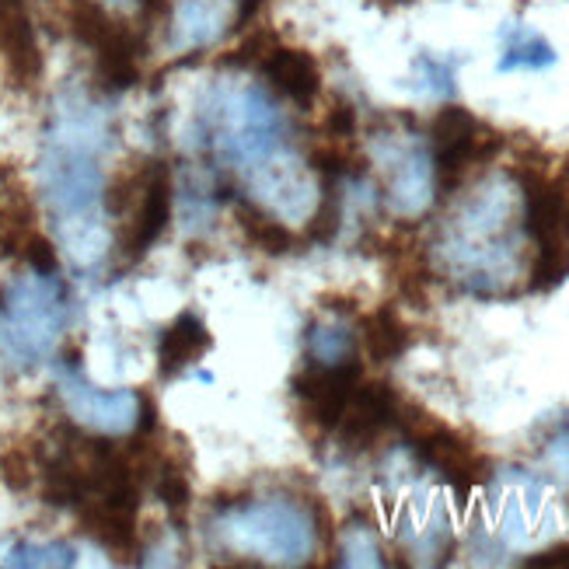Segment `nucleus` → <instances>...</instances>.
I'll return each mask as SVG.
<instances>
[{
  "label": "nucleus",
  "instance_id": "f257e3e1",
  "mask_svg": "<svg viewBox=\"0 0 569 569\" xmlns=\"http://www.w3.org/2000/svg\"><path fill=\"white\" fill-rule=\"evenodd\" d=\"M513 207L503 192L479 196L458 217L451 238L443 241V259L472 293H492V280H510L513 249Z\"/></svg>",
  "mask_w": 569,
  "mask_h": 569
},
{
  "label": "nucleus",
  "instance_id": "f03ea898",
  "mask_svg": "<svg viewBox=\"0 0 569 569\" xmlns=\"http://www.w3.org/2000/svg\"><path fill=\"white\" fill-rule=\"evenodd\" d=\"M67 326V293L53 273L18 277L0 293V353L29 370L42 363Z\"/></svg>",
  "mask_w": 569,
  "mask_h": 569
},
{
  "label": "nucleus",
  "instance_id": "7ed1b4c3",
  "mask_svg": "<svg viewBox=\"0 0 569 569\" xmlns=\"http://www.w3.org/2000/svg\"><path fill=\"white\" fill-rule=\"evenodd\" d=\"M203 116L210 119V140L217 143V151L234 161L273 154L287 140L283 112L259 88L217 91L213 106L203 109Z\"/></svg>",
  "mask_w": 569,
  "mask_h": 569
},
{
  "label": "nucleus",
  "instance_id": "20e7f679",
  "mask_svg": "<svg viewBox=\"0 0 569 569\" xmlns=\"http://www.w3.org/2000/svg\"><path fill=\"white\" fill-rule=\"evenodd\" d=\"M228 538L241 549H252L262 562H287L301 566L315 552L318 528L315 513H305L290 500H269L256 507H238L231 517H224Z\"/></svg>",
  "mask_w": 569,
  "mask_h": 569
},
{
  "label": "nucleus",
  "instance_id": "39448f33",
  "mask_svg": "<svg viewBox=\"0 0 569 569\" xmlns=\"http://www.w3.org/2000/svg\"><path fill=\"white\" fill-rule=\"evenodd\" d=\"M63 21L94 53V78L109 91H127L140 81L143 42L127 21L112 18L98 0H63Z\"/></svg>",
  "mask_w": 569,
  "mask_h": 569
},
{
  "label": "nucleus",
  "instance_id": "423d86ee",
  "mask_svg": "<svg viewBox=\"0 0 569 569\" xmlns=\"http://www.w3.org/2000/svg\"><path fill=\"white\" fill-rule=\"evenodd\" d=\"M395 427L402 430V437L409 440V448L419 455V461L430 465L433 472H440V479L458 492L461 503H465L468 492L489 479V461L461 433H455L451 427H443L440 419L430 416L427 409L402 402Z\"/></svg>",
  "mask_w": 569,
  "mask_h": 569
},
{
  "label": "nucleus",
  "instance_id": "0eeeda50",
  "mask_svg": "<svg viewBox=\"0 0 569 569\" xmlns=\"http://www.w3.org/2000/svg\"><path fill=\"white\" fill-rule=\"evenodd\" d=\"M430 143H433V182L437 192H455L468 168L489 161L503 147L500 133H489L482 122L465 106H443L430 122Z\"/></svg>",
  "mask_w": 569,
  "mask_h": 569
},
{
  "label": "nucleus",
  "instance_id": "6e6552de",
  "mask_svg": "<svg viewBox=\"0 0 569 569\" xmlns=\"http://www.w3.org/2000/svg\"><path fill=\"white\" fill-rule=\"evenodd\" d=\"M360 381H363V367L357 357L342 363H308L301 375L293 378V395L318 430L336 433L342 409L353 399Z\"/></svg>",
  "mask_w": 569,
  "mask_h": 569
},
{
  "label": "nucleus",
  "instance_id": "1a4fd4ad",
  "mask_svg": "<svg viewBox=\"0 0 569 569\" xmlns=\"http://www.w3.org/2000/svg\"><path fill=\"white\" fill-rule=\"evenodd\" d=\"M60 395L73 419H81L84 427L102 430V433H127L137 427L140 399L130 391H102L88 385L78 370H67L60 378Z\"/></svg>",
  "mask_w": 569,
  "mask_h": 569
},
{
  "label": "nucleus",
  "instance_id": "9d476101",
  "mask_svg": "<svg viewBox=\"0 0 569 569\" xmlns=\"http://www.w3.org/2000/svg\"><path fill=\"white\" fill-rule=\"evenodd\" d=\"M399 406H402V399L395 395L391 385L360 381L357 391H353V399L346 402V409H342L339 427H336L342 448H350V451L370 448V443H375L381 433H388L395 427V419H399Z\"/></svg>",
  "mask_w": 569,
  "mask_h": 569
},
{
  "label": "nucleus",
  "instance_id": "9b49d317",
  "mask_svg": "<svg viewBox=\"0 0 569 569\" xmlns=\"http://www.w3.org/2000/svg\"><path fill=\"white\" fill-rule=\"evenodd\" d=\"M385 171H388V203L399 213H423L433 196V158L419 143L391 147L385 154Z\"/></svg>",
  "mask_w": 569,
  "mask_h": 569
},
{
  "label": "nucleus",
  "instance_id": "f8f14e48",
  "mask_svg": "<svg viewBox=\"0 0 569 569\" xmlns=\"http://www.w3.org/2000/svg\"><path fill=\"white\" fill-rule=\"evenodd\" d=\"M256 70L262 73L269 88L280 91L283 98H290L297 109H311L318 102L321 67H318V60L308 53V49L273 42L266 49V57L256 63Z\"/></svg>",
  "mask_w": 569,
  "mask_h": 569
},
{
  "label": "nucleus",
  "instance_id": "ddd939ff",
  "mask_svg": "<svg viewBox=\"0 0 569 569\" xmlns=\"http://www.w3.org/2000/svg\"><path fill=\"white\" fill-rule=\"evenodd\" d=\"M171 176H168V164L154 161L151 179H147L140 200L130 213V224L122 231L119 249L127 259H140L151 244L164 234L168 220H171Z\"/></svg>",
  "mask_w": 569,
  "mask_h": 569
},
{
  "label": "nucleus",
  "instance_id": "4468645a",
  "mask_svg": "<svg viewBox=\"0 0 569 569\" xmlns=\"http://www.w3.org/2000/svg\"><path fill=\"white\" fill-rule=\"evenodd\" d=\"M0 49H4L8 78L18 88H32L42 78V53L21 0H0Z\"/></svg>",
  "mask_w": 569,
  "mask_h": 569
},
{
  "label": "nucleus",
  "instance_id": "2eb2a0df",
  "mask_svg": "<svg viewBox=\"0 0 569 569\" xmlns=\"http://www.w3.org/2000/svg\"><path fill=\"white\" fill-rule=\"evenodd\" d=\"M78 517H81V528L109 552L130 556L137 549V507H122V503L91 497L78 507Z\"/></svg>",
  "mask_w": 569,
  "mask_h": 569
},
{
  "label": "nucleus",
  "instance_id": "dca6fc26",
  "mask_svg": "<svg viewBox=\"0 0 569 569\" xmlns=\"http://www.w3.org/2000/svg\"><path fill=\"white\" fill-rule=\"evenodd\" d=\"M213 336L196 315H179L171 326L164 329L158 342V370L161 378H176L186 367H192L200 357L210 353Z\"/></svg>",
  "mask_w": 569,
  "mask_h": 569
},
{
  "label": "nucleus",
  "instance_id": "f3484780",
  "mask_svg": "<svg viewBox=\"0 0 569 569\" xmlns=\"http://www.w3.org/2000/svg\"><path fill=\"white\" fill-rule=\"evenodd\" d=\"M228 8L224 0H182L176 11V46L179 49H207L224 36Z\"/></svg>",
  "mask_w": 569,
  "mask_h": 569
},
{
  "label": "nucleus",
  "instance_id": "a211bd4d",
  "mask_svg": "<svg viewBox=\"0 0 569 569\" xmlns=\"http://www.w3.org/2000/svg\"><path fill=\"white\" fill-rule=\"evenodd\" d=\"M363 350L375 363H391L409 350V326L391 305H381L363 318Z\"/></svg>",
  "mask_w": 569,
  "mask_h": 569
},
{
  "label": "nucleus",
  "instance_id": "6ab92c4d",
  "mask_svg": "<svg viewBox=\"0 0 569 569\" xmlns=\"http://www.w3.org/2000/svg\"><path fill=\"white\" fill-rule=\"evenodd\" d=\"M234 220L244 234V241L252 244V249L266 252V256H290L297 249V238L287 224H280L277 217H269L266 210H259L256 203L241 200L234 203Z\"/></svg>",
  "mask_w": 569,
  "mask_h": 569
},
{
  "label": "nucleus",
  "instance_id": "aec40b11",
  "mask_svg": "<svg viewBox=\"0 0 569 569\" xmlns=\"http://www.w3.org/2000/svg\"><path fill=\"white\" fill-rule=\"evenodd\" d=\"M556 49L546 36H538L525 24H513L503 36V49H500V73H513V70H549L556 63Z\"/></svg>",
  "mask_w": 569,
  "mask_h": 569
},
{
  "label": "nucleus",
  "instance_id": "412c9836",
  "mask_svg": "<svg viewBox=\"0 0 569 569\" xmlns=\"http://www.w3.org/2000/svg\"><path fill=\"white\" fill-rule=\"evenodd\" d=\"M154 492H158V500L164 503V510L176 517V521L189 510L192 486H189V476H186V468H182L179 458L168 455V458L154 461Z\"/></svg>",
  "mask_w": 569,
  "mask_h": 569
},
{
  "label": "nucleus",
  "instance_id": "4be33fe9",
  "mask_svg": "<svg viewBox=\"0 0 569 569\" xmlns=\"http://www.w3.org/2000/svg\"><path fill=\"white\" fill-rule=\"evenodd\" d=\"M357 357V339L346 326H311L308 329V360L311 363H342Z\"/></svg>",
  "mask_w": 569,
  "mask_h": 569
},
{
  "label": "nucleus",
  "instance_id": "5701e85b",
  "mask_svg": "<svg viewBox=\"0 0 569 569\" xmlns=\"http://www.w3.org/2000/svg\"><path fill=\"white\" fill-rule=\"evenodd\" d=\"M569 277V244H546L535 249V259L528 266V290L549 293Z\"/></svg>",
  "mask_w": 569,
  "mask_h": 569
},
{
  "label": "nucleus",
  "instance_id": "b1692460",
  "mask_svg": "<svg viewBox=\"0 0 569 569\" xmlns=\"http://www.w3.org/2000/svg\"><path fill=\"white\" fill-rule=\"evenodd\" d=\"M339 228H342V200H339L336 182L326 179V189H321V200H318V207H315V213L308 220V231L305 234L315 244H332L336 234H339Z\"/></svg>",
  "mask_w": 569,
  "mask_h": 569
},
{
  "label": "nucleus",
  "instance_id": "393cba45",
  "mask_svg": "<svg viewBox=\"0 0 569 569\" xmlns=\"http://www.w3.org/2000/svg\"><path fill=\"white\" fill-rule=\"evenodd\" d=\"M8 566H73L78 552L63 541H49V546H32V541H18L4 559Z\"/></svg>",
  "mask_w": 569,
  "mask_h": 569
},
{
  "label": "nucleus",
  "instance_id": "a878e982",
  "mask_svg": "<svg viewBox=\"0 0 569 569\" xmlns=\"http://www.w3.org/2000/svg\"><path fill=\"white\" fill-rule=\"evenodd\" d=\"M342 559H336L339 566H385L381 559V549L375 535H370V528H357L350 525L342 531Z\"/></svg>",
  "mask_w": 569,
  "mask_h": 569
},
{
  "label": "nucleus",
  "instance_id": "bb28decb",
  "mask_svg": "<svg viewBox=\"0 0 569 569\" xmlns=\"http://www.w3.org/2000/svg\"><path fill=\"white\" fill-rule=\"evenodd\" d=\"M455 70H458V60H443V57H433V53H419L416 57L419 81H423L433 94H455Z\"/></svg>",
  "mask_w": 569,
  "mask_h": 569
},
{
  "label": "nucleus",
  "instance_id": "cd10ccee",
  "mask_svg": "<svg viewBox=\"0 0 569 569\" xmlns=\"http://www.w3.org/2000/svg\"><path fill=\"white\" fill-rule=\"evenodd\" d=\"M0 479H4V486L11 492H24V489H29L32 479H36V465H32L29 451H24V448H11V451L0 455Z\"/></svg>",
  "mask_w": 569,
  "mask_h": 569
},
{
  "label": "nucleus",
  "instance_id": "c85d7f7f",
  "mask_svg": "<svg viewBox=\"0 0 569 569\" xmlns=\"http://www.w3.org/2000/svg\"><path fill=\"white\" fill-rule=\"evenodd\" d=\"M18 259H24V266L36 269V273H57V266H60L53 241H49L46 234H39V231H32L29 238H24Z\"/></svg>",
  "mask_w": 569,
  "mask_h": 569
},
{
  "label": "nucleus",
  "instance_id": "c756f323",
  "mask_svg": "<svg viewBox=\"0 0 569 569\" xmlns=\"http://www.w3.org/2000/svg\"><path fill=\"white\" fill-rule=\"evenodd\" d=\"M326 133L329 140H350L357 133V109L350 102L336 98L332 109L326 112Z\"/></svg>",
  "mask_w": 569,
  "mask_h": 569
},
{
  "label": "nucleus",
  "instance_id": "7c9ffc66",
  "mask_svg": "<svg viewBox=\"0 0 569 569\" xmlns=\"http://www.w3.org/2000/svg\"><path fill=\"white\" fill-rule=\"evenodd\" d=\"M546 461L556 468L559 476L569 479V419L549 437V443H546Z\"/></svg>",
  "mask_w": 569,
  "mask_h": 569
},
{
  "label": "nucleus",
  "instance_id": "2f4dec72",
  "mask_svg": "<svg viewBox=\"0 0 569 569\" xmlns=\"http://www.w3.org/2000/svg\"><path fill=\"white\" fill-rule=\"evenodd\" d=\"M137 4L143 8L147 18H168L171 14V0H137Z\"/></svg>",
  "mask_w": 569,
  "mask_h": 569
}]
</instances>
